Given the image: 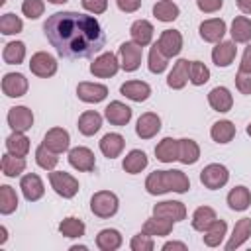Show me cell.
Returning a JSON list of instances; mask_svg holds the SVG:
<instances>
[{"mask_svg": "<svg viewBox=\"0 0 251 251\" xmlns=\"http://www.w3.org/2000/svg\"><path fill=\"white\" fill-rule=\"evenodd\" d=\"M196 6L204 14H214L224 6V0H196Z\"/></svg>", "mask_w": 251, "mask_h": 251, "instance_id": "obj_53", "label": "cell"}, {"mask_svg": "<svg viewBox=\"0 0 251 251\" xmlns=\"http://www.w3.org/2000/svg\"><path fill=\"white\" fill-rule=\"evenodd\" d=\"M29 71L39 78H49L57 73V59L47 51H37L29 59Z\"/></svg>", "mask_w": 251, "mask_h": 251, "instance_id": "obj_7", "label": "cell"}, {"mask_svg": "<svg viewBox=\"0 0 251 251\" xmlns=\"http://www.w3.org/2000/svg\"><path fill=\"white\" fill-rule=\"evenodd\" d=\"M98 145H100V151H102L104 157L116 159V157L122 155V151H124V147H126V139H124V135H120V133H106V135L100 139Z\"/></svg>", "mask_w": 251, "mask_h": 251, "instance_id": "obj_25", "label": "cell"}, {"mask_svg": "<svg viewBox=\"0 0 251 251\" xmlns=\"http://www.w3.org/2000/svg\"><path fill=\"white\" fill-rule=\"evenodd\" d=\"M20 188H22V194L27 202H37L45 194V184L39 178V175H35V173L24 175L20 180Z\"/></svg>", "mask_w": 251, "mask_h": 251, "instance_id": "obj_14", "label": "cell"}, {"mask_svg": "<svg viewBox=\"0 0 251 251\" xmlns=\"http://www.w3.org/2000/svg\"><path fill=\"white\" fill-rule=\"evenodd\" d=\"M155 157L161 161V163H173V161H178V139H173V137H165L157 143L155 147Z\"/></svg>", "mask_w": 251, "mask_h": 251, "instance_id": "obj_33", "label": "cell"}, {"mask_svg": "<svg viewBox=\"0 0 251 251\" xmlns=\"http://www.w3.org/2000/svg\"><path fill=\"white\" fill-rule=\"evenodd\" d=\"M116 4L126 14H133V12H137L141 8V0H116Z\"/></svg>", "mask_w": 251, "mask_h": 251, "instance_id": "obj_54", "label": "cell"}, {"mask_svg": "<svg viewBox=\"0 0 251 251\" xmlns=\"http://www.w3.org/2000/svg\"><path fill=\"white\" fill-rule=\"evenodd\" d=\"M141 57H143V47L137 45L135 41H124L118 49V59H120V67L126 73H133L139 69L141 65Z\"/></svg>", "mask_w": 251, "mask_h": 251, "instance_id": "obj_4", "label": "cell"}, {"mask_svg": "<svg viewBox=\"0 0 251 251\" xmlns=\"http://www.w3.org/2000/svg\"><path fill=\"white\" fill-rule=\"evenodd\" d=\"M120 92L133 102H145L151 96V86L143 80H126L120 86Z\"/></svg>", "mask_w": 251, "mask_h": 251, "instance_id": "obj_22", "label": "cell"}, {"mask_svg": "<svg viewBox=\"0 0 251 251\" xmlns=\"http://www.w3.org/2000/svg\"><path fill=\"white\" fill-rule=\"evenodd\" d=\"M147 165H149V159H147L145 151H141V149H131V151L124 157V161H122L124 171L129 173V175H137V173H141Z\"/></svg>", "mask_w": 251, "mask_h": 251, "instance_id": "obj_34", "label": "cell"}, {"mask_svg": "<svg viewBox=\"0 0 251 251\" xmlns=\"http://www.w3.org/2000/svg\"><path fill=\"white\" fill-rule=\"evenodd\" d=\"M153 33H155V27L149 20H135L129 27V35H131V41H135L137 45L145 47L153 41Z\"/></svg>", "mask_w": 251, "mask_h": 251, "instance_id": "obj_24", "label": "cell"}, {"mask_svg": "<svg viewBox=\"0 0 251 251\" xmlns=\"http://www.w3.org/2000/svg\"><path fill=\"white\" fill-rule=\"evenodd\" d=\"M27 78L22 73H6L2 78V92L8 98H20L27 92Z\"/></svg>", "mask_w": 251, "mask_h": 251, "instance_id": "obj_16", "label": "cell"}, {"mask_svg": "<svg viewBox=\"0 0 251 251\" xmlns=\"http://www.w3.org/2000/svg\"><path fill=\"white\" fill-rule=\"evenodd\" d=\"M43 33L63 59H86L102 51L106 37L94 16L55 12L43 24Z\"/></svg>", "mask_w": 251, "mask_h": 251, "instance_id": "obj_1", "label": "cell"}, {"mask_svg": "<svg viewBox=\"0 0 251 251\" xmlns=\"http://www.w3.org/2000/svg\"><path fill=\"white\" fill-rule=\"evenodd\" d=\"M120 59L118 55H114L112 51L100 53L92 63H90V73L98 78H110L120 71Z\"/></svg>", "mask_w": 251, "mask_h": 251, "instance_id": "obj_6", "label": "cell"}, {"mask_svg": "<svg viewBox=\"0 0 251 251\" xmlns=\"http://www.w3.org/2000/svg\"><path fill=\"white\" fill-rule=\"evenodd\" d=\"M226 233H227V224H226V220H216V222L204 231V245H208V247H218V245L224 241Z\"/></svg>", "mask_w": 251, "mask_h": 251, "instance_id": "obj_42", "label": "cell"}, {"mask_svg": "<svg viewBox=\"0 0 251 251\" xmlns=\"http://www.w3.org/2000/svg\"><path fill=\"white\" fill-rule=\"evenodd\" d=\"M216 220H218V216H216L214 208H210V206H198L194 210V214H192V227L196 231H202L204 233Z\"/></svg>", "mask_w": 251, "mask_h": 251, "instance_id": "obj_38", "label": "cell"}, {"mask_svg": "<svg viewBox=\"0 0 251 251\" xmlns=\"http://www.w3.org/2000/svg\"><path fill=\"white\" fill-rule=\"evenodd\" d=\"M8 241V229L4 226H0V245H4Z\"/></svg>", "mask_w": 251, "mask_h": 251, "instance_id": "obj_58", "label": "cell"}, {"mask_svg": "<svg viewBox=\"0 0 251 251\" xmlns=\"http://www.w3.org/2000/svg\"><path fill=\"white\" fill-rule=\"evenodd\" d=\"M8 126L12 127V131H27L33 126V112L27 106H14L8 110Z\"/></svg>", "mask_w": 251, "mask_h": 251, "instance_id": "obj_9", "label": "cell"}, {"mask_svg": "<svg viewBox=\"0 0 251 251\" xmlns=\"http://www.w3.org/2000/svg\"><path fill=\"white\" fill-rule=\"evenodd\" d=\"M161 131V118L155 112H145L137 118L135 124V133L141 139H151Z\"/></svg>", "mask_w": 251, "mask_h": 251, "instance_id": "obj_17", "label": "cell"}, {"mask_svg": "<svg viewBox=\"0 0 251 251\" xmlns=\"http://www.w3.org/2000/svg\"><path fill=\"white\" fill-rule=\"evenodd\" d=\"M235 2L243 14H251V0H235Z\"/></svg>", "mask_w": 251, "mask_h": 251, "instance_id": "obj_57", "label": "cell"}, {"mask_svg": "<svg viewBox=\"0 0 251 251\" xmlns=\"http://www.w3.org/2000/svg\"><path fill=\"white\" fill-rule=\"evenodd\" d=\"M249 235H251V218H241V220H237L235 226H233V231H231V235H229V241L226 243V249H227V251H233V249L241 247V245L249 239Z\"/></svg>", "mask_w": 251, "mask_h": 251, "instance_id": "obj_23", "label": "cell"}, {"mask_svg": "<svg viewBox=\"0 0 251 251\" xmlns=\"http://www.w3.org/2000/svg\"><path fill=\"white\" fill-rule=\"evenodd\" d=\"M227 206L233 210V212H245L249 206H251V192L247 186H233L229 192H227Z\"/></svg>", "mask_w": 251, "mask_h": 251, "instance_id": "obj_27", "label": "cell"}, {"mask_svg": "<svg viewBox=\"0 0 251 251\" xmlns=\"http://www.w3.org/2000/svg\"><path fill=\"white\" fill-rule=\"evenodd\" d=\"M229 180V171L226 165L220 163H210L200 171V182L208 188V190H218L222 186H226Z\"/></svg>", "mask_w": 251, "mask_h": 251, "instance_id": "obj_3", "label": "cell"}, {"mask_svg": "<svg viewBox=\"0 0 251 251\" xmlns=\"http://www.w3.org/2000/svg\"><path fill=\"white\" fill-rule=\"evenodd\" d=\"M163 251H171V249H180V251H186L188 247H186V243H182V241H167L163 247H161Z\"/></svg>", "mask_w": 251, "mask_h": 251, "instance_id": "obj_56", "label": "cell"}, {"mask_svg": "<svg viewBox=\"0 0 251 251\" xmlns=\"http://www.w3.org/2000/svg\"><path fill=\"white\" fill-rule=\"evenodd\" d=\"M167 180H169V188H171V192L184 194V192H188V188H190V180H188V176H186L182 171H178V169L167 171Z\"/></svg>", "mask_w": 251, "mask_h": 251, "instance_id": "obj_45", "label": "cell"}, {"mask_svg": "<svg viewBox=\"0 0 251 251\" xmlns=\"http://www.w3.org/2000/svg\"><path fill=\"white\" fill-rule=\"evenodd\" d=\"M247 135H249V137H251V122H249V124H247Z\"/></svg>", "mask_w": 251, "mask_h": 251, "instance_id": "obj_61", "label": "cell"}, {"mask_svg": "<svg viewBox=\"0 0 251 251\" xmlns=\"http://www.w3.org/2000/svg\"><path fill=\"white\" fill-rule=\"evenodd\" d=\"M186 82H190V61L188 59H178L173 65V69L167 76V84L173 90H180V88L186 86Z\"/></svg>", "mask_w": 251, "mask_h": 251, "instance_id": "obj_15", "label": "cell"}, {"mask_svg": "<svg viewBox=\"0 0 251 251\" xmlns=\"http://www.w3.org/2000/svg\"><path fill=\"white\" fill-rule=\"evenodd\" d=\"M178 14H180V10H178V6H176L173 0H159V2L153 6V16H155L159 22H165V24L175 22V20L178 18Z\"/></svg>", "mask_w": 251, "mask_h": 251, "instance_id": "obj_40", "label": "cell"}, {"mask_svg": "<svg viewBox=\"0 0 251 251\" xmlns=\"http://www.w3.org/2000/svg\"><path fill=\"white\" fill-rule=\"evenodd\" d=\"M76 96L86 102V104H98L106 100L108 96V86L100 82H78L76 86Z\"/></svg>", "mask_w": 251, "mask_h": 251, "instance_id": "obj_12", "label": "cell"}, {"mask_svg": "<svg viewBox=\"0 0 251 251\" xmlns=\"http://www.w3.org/2000/svg\"><path fill=\"white\" fill-rule=\"evenodd\" d=\"M47 2H51V4H65V2H69V0H47Z\"/></svg>", "mask_w": 251, "mask_h": 251, "instance_id": "obj_60", "label": "cell"}, {"mask_svg": "<svg viewBox=\"0 0 251 251\" xmlns=\"http://www.w3.org/2000/svg\"><path fill=\"white\" fill-rule=\"evenodd\" d=\"M18 208V194L10 184H2L0 186V214L2 216H10L12 212H16Z\"/></svg>", "mask_w": 251, "mask_h": 251, "instance_id": "obj_43", "label": "cell"}, {"mask_svg": "<svg viewBox=\"0 0 251 251\" xmlns=\"http://www.w3.org/2000/svg\"><path fill=\"white\" fill-rule=\"evenodd\" d=\"M208 104H210L212 110H216L220 114H226L233 106V96H231L229 88H226V86H214L208 92Z\"/></svg>", "mask_w": 251, "mask_h": 251, "instance_id": "obj_19", "label": "cell"}, {"mask_svg": "<svg viewBox=\"0 0 251 251\" xmlns=\"http://www.w3.org/2000/svg\"><path fill=\"white\" fill-rule=\"evenodd\" d=\"M0 167H2V175L4 176L16 178L25 171V159L24 157H16L12 153H4L2 161H0Z\"/></svg>", "mask_w": 251, "mask_h": 251, "instance_id": "obj_35", "label": "cell"}, {"mask_svg": "<svg viewBox=\"0 0 251 251\" xmlns=\"http://www.w3.org/2000/svg\"><path fill=\"white\" fill-rule=\"evenodd\" d=\"M235 86L241 94H251V73L237 71L235 75Z\"/></svg>", "mask_w": 251, "mask_h": 251, "instance_id": "obj_52", "label": "cell"}, {"mask_svg": "<svg viewBox=\"0 0 251 251\" xmlns=\"http://www.w3.org/2000/svg\"><path fill=\"white\" fill-rule=\"evenodd\" d=\"M145 190L151 196H161V194L171 192L169 180H167V171H153V173H149V176L145 178Z\"/></svg>", "mask_w": 251, "mask_h": 251, "instance_id": "obj_30", "label": "cell"}, {"mask_svg": "<svg viewBox=\"0 0 251 251\" xmlns=\"http://www.w3.org/2000/svg\"><path fill=\"white\" fill-rule=\"evenodd\" d=\"M235 55H237L235 41H220V43H216V47L212 49V61H214L216 67H222V69L229 67V65L233 63Z\"/></svg>", "mask_w": 251, "mask_h": 251, "instance_id": "obj_21", "label": "cell"}, {"mask_svg": "<svg viewBox=\"0 0 251 251\" xmlns=\"http://www.w3.org/2000/svg\"><path fill=\"white\" fill-rule=\"evenodd\" d=\"M118 208H120V200L110 190H98L90 198V210H92V214L98 216V218H102V220L116 216Z\"/></svg>", "mask_w": 251, "mask_h": 251, "instance_id": "obj_2", "label": "cell"}, {"mask_svg": "<svg viewBox=\"0 0 251 251\" xmlns=\"http://www.w3.org/2000/svg\"><path fill=\"white\" fill-rule=\"evenodd\" d=\"M84 231H86L84 222L78 220V218H75V216H69V218H65V220L59 224V233L65 235V237H69V239L82 237Z\"/></svg>", "mask_w": 251, "mask_h": 251, "instance_id": "obj_41", "label": "cell"}, {"mask_svg": "<svg viewBox=\"0 0 251 251\" xmlns=\"http://www.w3.org/2000/svg\"><path fill=\"white\" fill-rule=\"evenodd\" d=\"M43 145L47 149H51L53 153H65L69 151V145H71V135L65 127H51L45 135H43Z\"/></svg>", "mask_w": 251, "mask_h": 251, "instance_id": "obj_13", "label": "cell"}, {"mask_svg": "<svg viewBox=\"0 0 251 251\" xmlns=\"http://www.w3.org/2000/svg\"><path fill=\"white\" fill-rule=\"evenodd\" d=\"M173 226H175V222H173V220L153 216V218L145 220V224H143L141 231H143V233H147V235H151V237H165V235H169V233L173 231Z\"/></svg>", "mask_w": 251, "mask_h": 251, "instance_id": "obj_28", "label": "cell"}, {"mask_svg": "<svg viewBox=\"0 0 251 251\" xmlns=\"http://www.w3.org/2000/svg\"><path fill=\"white\" fill-rule=\"evenodd\" d=\"M69 165H71L73 169L80 171V173H90V171H94L96 159H94L92 149L82 147V145L69 149Z\"/></svg>", "mask_w": 251, "mask_h": 251, "instance_id": "obj_10", "label": "cell"}, {"mask_svg": "<svg viewBox=\"0 0 251 251\" xmlns=\"http://www.w3.org/2000/svg\"><path fill=\"white\" fill-rule=\"evenodd\" d=\"M45 12V2L43 0H24L22 2V14L29 20H37Z\"/></svg>", "mask_w": 251, "mask_h": 251, "instance_id": "obj_49", "label": "cell"}, {"mask_svg": "<svg viewBox=\"0 0 251 251\" xmlns=\"http://www.w3.org/2000/svg\"><path fill=\"white\" fill-rule=\"evenodd\" d=\"M35 163L41 167V169H45V171H53L55 167H57V163H59V157H57V153H53L51 149H47L43 143L35 149Z\"/></svg>", "mask_w": 251, "mask_h": 251, "instance_id": "obj_47", "label": "cell"}, {"mask_svg": "<svg viewBox=\"0 0 251 251\" xmlns=\"http://www.w3.org/2000/svg\"><path fill=\"white\" fill-rule=\"evenodd\" d=\"M124 243V237L118 229L114 227H106V229H100L98 235H96V247L100 251H116L120 249Z\"/></svg>", "mask_w": 251, "mask_h": 251, "instance_id": "obj_29", "label": "cell"}, {"mask_svg": "<svg viewBox=\"0 0 251 251\" xmlns=\"http://www.w3.org/2000/svg\"><path fill=\"white\" fill-rule=\"evenodd\" d=\"M86 249H88L86 245H73L71 247V251H86Z\"/></svg>", "mask_w": 251, "mask_h": 251, "instance_id": "obj_59", "label": "cell"}, {"mask_svg": "<svg viewBox=\"0 0 251 251\" xmlns=\"http://www.w3.org/2000/svg\"><path fill=\"white\" fill-rule=\"evenodd\" d=\"M155 43L165 57H176L182 49V33L178 29H163Z\"/></svg>", "mask_w": 251, "mask_h": 251, "instance_id": "obj_8", "label": "cell"}, {"mask_svg": "<svg viewBox=\"0 0 251 251\" xmlns=\"http://www.w3.org/2000/svg\"><path fill=\"white\" fill-rule=\"evenodd\" d=\"M76 127H78V131H80L82 135L90 137V135H94V133L100 131V127H102V116H100L96 110H86V112H82V114L78 116Z\"/></svg>", "mask_w": 251, "mask_h": 251, "instance_id": "obj_26", "label": "cell"}, {"mask_svg": "<svg viewBox=\"0 0 251 251\" xmlns=\"http://www.w3.org/2000/svg\"><path fill=\"white\" fill-rule=\"evenodd\" d=\"M200 159V147L194 139H178V161L182 165H194Z\"/></svg>", "mask_w": 251, "mask_h": 251, "instance_id": "obj_37", "label": "cell"}, {"mask_svg": "<svg viewBox=\"0 0 251 251\" xmlns=\"http://www.w3.org/2000/svg\"><path fill=\"white\" fill-rule=\"evenodd\" d=\"M24 29V22L20 16L12 14V12H6L2 18H0V33L2 35H16Z\"/></svg>", "mask_w": 251, "mask_h": 251, "instance_id": "obj_46", "label": "cell"}, {"mask_svg": "<svg viewBox=\"0 0 251 251\" xmlns=\"http://www.w3.org/2000/svg\"><path fill=\"white\" fill-rule=\"evenodd\" d=\"M49 182H51V188L63 196V198H73L76 192H78V180L71 175V173H65V171H51L49 173Z\"/></svg>", "mask_w": 251, "mask_h": 251, "instance_id": "obj_5", "label": "cell"}, {"mask_svg": "<svg viewBox=\"0 0 251 251\" xmlns=\"http://www.w3.org/2000/svg\"><path fill=\"white\" fill-rule=\"evenodd\" d=\"M2 59L6 65H20L25 59V43L24 41H8L2 49Z\"/></svg>", "mask_w": 251, "mask_h": 251, "instance_id": "obj_39", "label": "cell"}, {"mask_svg": "<svg viewBox=\"0 0 251 251\" xmlns=\"http://www.w3.org/2000/svg\"><path fill=\"white\" fill-rule=\"evenodd\" d=\"M6 151L16 157H25L29 153V137L24 131H12L6 137Z\"/></svg>", "mask_w": 251, "mask_h": 251, "instance_id": "obj_32", "label": "cell"}, {"mask_svg": "<svg viewBox=\"0 0 251 251\" xmlns=\"http://www.w3.org/2000/svg\"><path fill=\"white\" fill-rule=\"evenodd\" d=\"M147 67L153 75H161L167 71L169 67V57H165L161 53V49L157 47V43H153V47L149 49V57H147Z\"/></svg>", "mask_w": 251, "mask_h": 251, "instance_id": "obj_44", "label": "cell"}, {"mask_svg": "<svg viewBox=\"0 0 251 251\" xmlns=\"http://www.w3.org/2000/svg\"><path fill=\"white\" fill-rule=\"evenodd\" d=\"M210 80V69L202 61H190V82L194 86H202Z\"/></svg>", "mask_w": 251, "mask_h": 251, "instance_id": "obj_48", "label": "cell"}, {"mask_svg": "<svg viewBox=\"0 0 251 251\" xmlns=\"http://www.w3.org/2000/svg\"><path fill=\"white\" fill-rule=\"evenodd\" d=\"M104 118L112 124V126H126L129 120H131V108L120 100H114L110 102L106 108H104Z\"/></svg>", "mask_w": 251, "mask_h": 251, "instance_id": "obj_20", "label": "cell"}, {"mask_svg": "<svg viewBox=\"0 0 251 251\" xmlns=\"http://www.w3.org/2000/svg\"><path fill=\"white\" fill-rule=\"evenodd\" d=\"M226 31H227V25H226V22H224L222 18L204 20V22L200 24V27H198L200 37H202L204 41H208V43H220V41L224 39Z\"/></svg>", "mask_w": 251, "mask_h": 251, "instance_id": "obj_11", "label": "cell"}, {"mask_svg": "<svg viewBox=\"0 0 251 251\" xmlns=\"http://www.w3.org/2000/svg\"><path fill=\"white\" fill-rule=\"evenodd\" d=\"M153 216L167 218L173 222H182L186 218V206L178 200H165L153 206Z\"/></svg>", "mask_w": 251, "mask_h": 251, "instance_id": "obj_18", "label": "cell"}, {"mask_svg": "<svg viewBox=\"0 0 251 251\" xmlns=\"http://www.w3.org/2000/svg\"><path fill=\"white\" fill-rule=\"evenodd\" d=\"M80 4L88 14H94V16L104 14L108 10V0H80Z\"/></svg>", "mask_w": 251, "mask_h": 251, "instance_id": "obj_51", "label": "cell"}, {"mask_svg": "<svg viewBox=\"0 0 251 251\" xmlns=\"http://www.w3.org/2000/svg\"><path fill=\"white\" fill-rule=\"evenodd\" d=\"M129 247H131V251H153V249H155V241H153L151 235L139 231V233H135V235L131 237Z\"/></svg>", "mask_w": 251, "mask_h": 251, "instance_id": "obj_50", "label": "cell"}, {"mask_svg": "<svg viewBox=\"0 0 251 251\" xmlns=\"http://www.w3.org/2000/svg\"><path fill=\"white\" fill-rule=\"evenodd\" d=\"M210 137H212L216 143H229V141L235 137V126H233L229 120L214 122L212 127H210Z\"/></svg>", "mask_w": 251, "mask_h": 251, "instance_id": "obj_36", "label": "cell"}, {"mask_svg": "<svg viewBox=\"0 0 251 251\" xmlns=\"http://www.w3.org/2000/svg\"><path fill=\"white\" fill-rule=\"evenodd\" d=\"M231 41L235 43H249L251 41V20L247 16H235L229 27Z\"/></svg>", "mask_w": 251, "mask_h": 251, "instance_id": "obj_31", "label": "cell"}, {"mask_svg": "<svg viewBox=\"0 0 251 251\" xmlns=\"http://www.w3.org/2000/svg\"><path fill=\"white\" fill-rule=\"evenodd\" d=\"M239 71H243V73H251V43L245 47V51H243V55H241Z\"/></svg>", "mask_w": 251, "mask_h": 251, "instance_id": "obj_55", "label": "cell"}]
</instances>
